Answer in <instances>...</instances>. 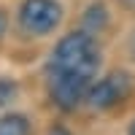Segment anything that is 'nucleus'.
<instances>
[{"label":"nucleus","mask_w":135,"mask_h":135,"mask_svg":"<svg viewBox=\"0 0 135 135\" xmlns=\"http://www.w3.org/2000/svg\"><path fill=\"white\" fill-rule=\"evenodd\" d=\"M130 135H135V122H132V127H130Z\"/></svg>","instance_id":"nucleus-12"},{"label":"nucleus","mask_w":135,"mask_h":135,"mask_svg":"<svg viewBox=\"0 0 135 135\" xmlns=\"http://www.w3.org/2000/svg\"><path fill=\"white\" fill-rule=\"evenodd\" d=\"M130 54H132V57H135V35L130 38Z\"/></svg>","instance_id":"nucleus-11"},{"label":"nucleus","mask_w":135,"mask_h":135,"mask_svg":"<svg viewBox=\"0 0 135 135\" xmlns=\"http://www.w3.org/2000/svg\"><path fill=\"white\" fill-rule=\"evenodd\" d=\"M89 78L81 70H57L51 73V97L62 111H73L89 95Z\"/></svg>","instance_id":"nucleus-3"},{"label":"nucleus","mask_w":135,"mask_h":135,"mask_svg":"<svg viewBox=\"0 0 135 135\" xmlns=\"http://www.w3.org/2000/svg\"><path fill=\"white\" fill-rule=\"evenodd\" d=\"M100 65V54L97 46L89 32H70L65 35L57 49L51 54V62H49V70L57 73V70H81L86 76H95Z\"/></svg>","instance_id":"nucleus-1"},{"label":"nucleus","mask_w":135,"mask_h":135,"mask_svg":"<svg viewBox=\"0 0 135 135\" xmlns=\"http://www.w3.org/2000/svg\"><path fill=\"white\" fill-rule=\"evenodd\" d=\"M81 25H84V32H89V35H97V32L108 25V11H105V6H103V3H92V6L84 11Z\"/></svg>","instance_id":"nucleus-5"},{"label":"nucleus","mask_w":135,"mask_h":135,"mask_svg":"<svg viewBox=\"0 0 135 135\" xmlns=\"http://www.w3.org/2000/svg\"><path fill=\"white\" fill-rule=\"evenodd\" d=\"M49 135H70L65 127H54V130H49Z\"/></svg>","instance_id":"nucleus-9"},{"label":"nucleus","mask_w":135,"mask_h":135,"mask_svg":"<svg viewBox=\"0 0 135 135\" xmlns=\"http://www.w3.org/2000/svg\"><path fill=\"white\" fill-rule=\"evenodd\" d=\"M119 3L124 6V8H130V11H135V0H119Z\"/></svg>","instance_id":"nucleus-10"},{"label":"nucleus","mask_w":135,"mask_h":135,"mask_svg":"<svg viewBox=\"0 0 135 135\" xmlns=\"http://www.w3.org/2000/svg\"><path fill=\"white\" fill-rule=\"evenodd\" d=\"M14 95H16V86L11 81H6V78H0V105H6L8 100H14Z\"/></svg>","instance_id":"nucleus-7"},{"label":"nucleus","mask_w":135,"mask_h":135,"mask_svg":"<svg viewBox=\"0 0 135 135\" xmlns=\"http://www.w3.org/2000/svg\"><path fill=\"white\" fill-rule=\"evenodd\" d=\"M127 76L124 73H111L108 78H103V81H97L92 89H89V95H86V100H89V105L92 108H111V105H116L122 97L127 95Z\"/></svg>","instance_id":"nucleus-4"},{"label":"nucleus","mask_w":135,"mask_h":135,"mask_svg":"<svg viewBox=\"0 0 135 135\" xmlns=\"http://www.w3.org/2000/svg\"><path fill=\"white\" fill-rule=\"evenodd\" d=\"M62 19V8L54 0H25L19 8V25L30 35H46Z\"/></svg>","instance_id":"nucleus-2"},{"label":"nucleus","mask_w":135,"mask_h":135,"mask_svg":"<svg viewBox=\"0 0 135 135\" xmlns=\"http://www.w3.org/2000/svg\"><path fill=\"white\" fill-rule=\"evenodd\" d=\"M6 27H8V19H6V14H3V11H0V35L6 32Z\"/></svg>","instance_id":"nucleus-8"},{"label":"nucleus","mask_w":135,"mask_h":135,"mask_svg":"<svg viewBox=\"0 0 135 135\" xmlns=\"http://www.w3.org/2000/svg\"><path fill=\"white\" fill-rule=\"evenodd\" d=\"M27 132H30V124L25 116L11 114V116L0 119V135H27Z\"/></svg>","instance_id":"nucleus-6"}]
</instances>
